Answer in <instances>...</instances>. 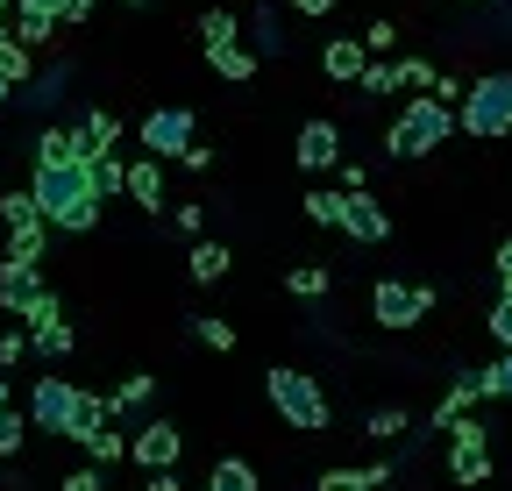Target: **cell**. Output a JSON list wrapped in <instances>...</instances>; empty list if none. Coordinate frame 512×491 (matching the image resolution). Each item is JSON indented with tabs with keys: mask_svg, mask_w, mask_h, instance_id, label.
Segmentation results:
<instances>
[{
	"mask_svg": "<svg viewBox=\"0 0 512 491\" xmlns=\"http://www.w3.org/2000/svg\"><path fill=\"white\" fill-rule=\"evenodd\" d=\"M29 200H36V221L64 228V235H86L100 221V207H107L100 186H93V164H36Z\"/></svg>",
	"mask_w": 512,
	"mask_h": 491,
	"instance_id": "6da1fadb",
	"label": "cell"
},
{
	"mask_svg": "<svg viewBox=\"0 0 512 491\" xmlns=\"http://www.w3.org/2000/svg\"><path fill=\"white\" fill-rule=\"evenodd\" d=\"M22 420H36L43 435L86 442L93 427H107V406H100L93 392H79L72 378H36V399H29V413H22Z\"/></svg>",
	"mask_w": 512,
	"mask_h": 491,
	"instance_id": "7a4b0ae2",
	"label": "cell"
},
{
	"mask_svg": "<svg viewBox=\"0 0 512 491\" xmlns=\"http://www.w3.org/2000/svg\"><path fill=\"white\" fill-rule=\"evenodd\" d=\"M448 136H456V114H448L441 100H427V93H413V100L399 107V121L384 129V150H392V157H427V150H441Z\"/></svg>",
	"mask_w": 512,
	"mask_h": 491,
	"instance_id": "3957f363",
	"label": "cell"
},
{
	"mask_svg": "<svg viewBox=\"0 0 512 491\" xmlns=\"http://www.w3.org/2000/svg\"><path fill=\"white\" fill-rule=\"evenodd\" d=\"M264 392H271V406L299 427V435H320V427L335 420V406H328V392H320L306 371H292V363H278V371H264Z\"/></svg>",
	"mask_w": 512,
	"mask_h": 491,
	"instance_id": "277c9868",
	"label": "cell"
},
{
	"mask_svg": "<svg viewBox=\"0 0 512 491\" xmlns=\"http://www.w3.org/2000/svg\"><path fill=\"white\" fill-rule=\"evenodd\" d=\"M456 129L477 136V143H491V136L512 129V72H484V79L456 100Z\"/></svg>",
	"mask_w": 512,
	"mask_h": 491,
	"instance_id": "5b68a950",
	"label": "cell"
},
{
	"mask_svg": "<svg viewBox=\"0 0 512 491\" xmlns=\"http://www.w3.org/2000/svg\"><path fill=\"white\" fill-rule=\"evenodd\" d=\"M427 314H434V285H406V278H377V285H370V321H377V328L406 335V328L427 321Z\"/></svg>",
	"mask_w": 512,
	"mask_h": 491,
	"instance_id": "8992f818",
	"label": "cell"
},
{
	"mask_svg": "<svg viewBox=\"0 0 512 491\" xmlns=\"http://www.w3.org/2000/svg\"><path fill=\"white\" fill-rule=\"evenodd\" d=\"M185 143H192V107H150V114H143V150H150L157 164H171Z\"/></svg>",
	"mask_w": 512,
	"mask_h": 491,
	"instance_id": "52a82bcc",
	"label": "cell"
},
{
	"mask_svg": "<svg viewBox=\"0 0 512 491\" xmlns=\"http://www.w3.org/2000/svg\"><path fill=\"white\" fill-rule=\"evenodd\" d=\"M128 456H136L143 470H178V456H185V435L171 420H150V427H136L128 435Z\"/></svg>",
	"mask_w": 512,
	"mask_h": 491,
	"instance_id": "ba28073f",
	"label": "cell"
},
{
	"mask_svg": "<svg viewBox=\"0 0 512 491\" xmlns=\"http://www.w3.org/2000/svg\"><path fill=\"white\" fill-rule=\"evenodd\" d=\"M292 157H299V171H335L342 164V129L328 114H313L306 129H299V143H292Z\"/></svg>",
	"mask_w": 512,
	"mask_h": 491,
	"instance_id": "9c48e42d",
	"label": "cell"
},
{
	"mask_svg": "<svg viewBox=\"0 0 512 491\" xmlns=\"http://www.w3.org/2000/svg\"><path fill=\"white\" fill-rule=\"evenodd\" d=\"M342 235L349 242H384L392 235V221H384V207L370 193H342Z\"/></svg>",
	"mask_w": 512,
	"mask_h": 491,
	"instance_id": "30bf717a",
	"label": "cell"
},
{
	"mask_svg": "<svg viewBox=\"0 0 512 491\" xmlns=\"http://www.w3.org/2000/svg\"><path fill=\"white\" fill-rule=\"evenodd\" d=\"M363 65H370L363 36H328V50H320V72H328L335 86H356V79H363Z\"/></svg>",
	"mask_w": 512,
	"mask_h": 491,
	"instance_id": "8fae6325",
	"label": "cell"
},
{
	"mask_svg": "<svg viewBox=\"0 0 512 491\" xmlns=\"http://www.w3.org/2000/svg\"><path fill=\"white\" fill-rule=\"evenodd\" d=\"M121 193L136 200V207H150V214H164V164H157V157L121 164Z\"/></svg>",
	"mask_w": 512,
	"mask_h": 491,
	"instance_id": "7c38bea8",
	"label": "cell"
},
{
	"mask_svg": "<svg viewBox=\"0 0 512 491\" xmlns=\"http://www.w3.org/2000/svg\"><path fill=\"white\" fill-rule=\"evenodd\" d=\"M43 292V278H36V264H8L0 257V306H8V314H22V306Z\"/></svg>",
	"mask_w": 512,
	"mask_h": 491,
	"instance_id": "4fadbf2b",
	"label": "cell"
},
{
	"mask_svg": "<svg viewBox=\"0 0 512 491\" xmlns=\"http://www.w3.org/2000/svg\"><path fill=\"white\" fill-rule=\"evenodd\" d=\"M36 164H93V150H86V136H79V129H43Z\"/></svg>",
	"mask_w": 512,
	"mask_h": 491,
	"instance_id": "5bb4252c",
	"label": "cell"
},
{
	"mask_svg": "<svg viewBox=\"0 0 512 491\" xmlns=\"http://www.w3.org/2000/svg\"><path fill=\"white\" fill-rule=\"evenodd\" d=\"M477 399H484V392H477V371H463L456 385L441 392V406H434V427H448V420H463V413H470Z\"/></svg>",
	"mask_w": 512,
	"mask_h": 491,
	"instance_id": "9a60e30c",
	"label": "cell"
},
{
	"mask_svg": "<svg viewBox=\"0 0 512 491\" xmlns=\"http://www.w3.org/2000/svg\"><path fill=\"white\" fill-rule=\"evenodd\" d=\"M384 477H392L384 463H363V470H320V484H313V491H377Z\"/></svg>",
	"mask_w": 512,
	"mask_h": 491,
	"instance_id": "2e32d148",
	"label": "cell"
},
{
	"mask_svg": "<svg viewBox=\"0 0 512 491\" xmlns=\"http://www.w3.org/2000/svg\"><path fill=\"white\" fill-rule=\"evenodd\" d=\"M185 271L200 278V285H221V278H228V242H192Z\"/></svg>",
	"mask_w": 512,
	"mask_h": 491,
	"instance_id": "e0dca14e",
	"label": "cell"
},
{
	"mask_svg": "<svg viewBox=\"0 0 512 491\" xmlns=\"http://www.w3.org/2000/svg\"><path fill=\"white\" fill-rule=\"evenodd\" d=\"M207 65H214L221 79L242 86V79H256V50H242V43H214V50H207Z\"/></svg>",
	"mask_w": 512,
	"mask_h": 491,
	"instance_id": "ac0fdd59",
	"label": "cell"
},
{
	"mask_svg": "<svg viewBox=\"0 0 512 491\" xmlns=\"http://www.w3.org/2000/svg\"><path fill=\"white\" fill-rule=\"evenodd\" d=\"M43 250H50V228H43V221L8 228V264H43Z\"/></svg>",
	"mask_w": 512,
	"mask_h": 491,
	"instance_id": "d6986e66",
	"label": "cell"
},
{
	"mask_svg": "<svg viewBox=\"0 0 512 491\" xmlns=\"http://www.w3.org/2000/svg\"><path fill=\"white\" fill-rule=\"evenodd\" d=\"M249 36H256V65H264V57H285V36H278V8H271V0H264V8H256Z\"/></svg>",
	"mask_w": 512,
	"mask_h": 491,
	"instance_id": "ffe728a7",
	"label": "cell"
},
{
	"mask_svg": "<svg viewBox=\"0 0 512 491\" xmlns=\"http://www.w3.org/2000/svg\"><path fill=\"white\" fill-rule=\"evenodd\" d=\"M207 491H256V470H249L242 456H221L214 477H207Z\"/></svg>",
	"mask_w": 512,
	"mask_h": 491,
	"instance_id": "44dd1931",
	"label": "cell"
},
{
	"mask_svg": "<svg viewBox=\"0 0 512 491\" xmlns=\"http://www.w3.org/2000/svg\"><path fill=\"white\" fill-rule=\"evenodd\" d=\"M79 136H86L93 157H107V150L121 143V121H114V114H86V121H79Z\"/></svg>",
	"mask_w": 512,
	"mask_h": 491,
	"instance_id": "7402d4cb",
	"label": "cell"
},
{
	"mask_svg": "<svg viewBox=\"0 0 512 491\" xmlns=\"http://www.w3.org/2000/svg\"><path fill=\"white\" fill-rule=\"evenodd\" d=\"M29 349H36V356H50V363H64V356H72V328H64V321L29 328Z\"/></svg>",
	"mask_w": 512,
	"mask_h": 491,
	"instance_id": "603a6c76",
	"label": "cell"
},
{
	"mask_svg": "<svg viewBox=\"0 0 512 491\" xmlns=\"http://www.w3.org/2000/svg\"><path fill=\"white\" fill-rule=\"evenodd\" d=\"M150 392H157V378H121V385H114L100 406H107V420H114V413H128V406H143Z\"/></svg>",
	"mask_w": 512,
	"mask_h": 491,
	"instance_id": "cb8c5ba5",
	"label": "cell"
},
{
	"mask_svg": "<svg viewBox=\"0 0 512 491\" xmlns=\"http://www.w3.org/2000/svg\"><path fill=\"white\" fill-rule=\"evenodd\" d=\"M448 470H456V484H484L491 477V449H448Z\"/></svg>",
	"mask_w": 512,
	"mask_h": 491,
	"instance_id": "d4e9b609",
	"label": "cell"
},
{
	"mask_svg": "<svg viewBox=\"0 0 512 491\" xmlns=\"http://www.w3.org/2000/svg\"><path fill=\"white\" fill-rule=\"evenodd\" d=\"M50 29H57L50 15H36V8H15V36H8V43H22V50H36V43H50Z\"/></svg>",
	"mask_w": 512,
	"mask_h": 491,
	"instance_id": "484cf974",
	"label": "cell"
},
{
	"mask_svg": "<svg viewBox=\"0 0 512 491\" xmlns=\"http://www.w3.org/2000/svg\"><path fill=\"white\" fill-rule=\"evenodd\" d=\"M15 321H22V335H29V328H50V321H64V306H57V292L43 285V292L22 306V314H15Z\"/></svg>",
	"mask_w": 512,
	"mask_h": 491,
	"instance_id": "4316f807",
	"label": "cell"
},
{
	"mask_svg": "<svg viewBox=\"0 0 512 491\" xmlns=\"http://www.w3.org/2000/svg\"><path fill=\"white\" fill-rule=\"evenodd\" d=\"M8 86H29V50L22 43H0V100H8Z\"/></svg>",
	"mask_w": 512,
	"mask_h": 491,
	"instance_id": "83f0119b",
	"label": "cell"
},
{
	"mask_svg": "<svg viewBox=\"0 0 512 491\" xmlns=\"http://www.w3.org/2000/svg\"><path fill=\"white\" fill-rule=\"evenodd\" d=\"M79 449H86L93 463H121V456H128V435H114V427H93V435H86Z\"/></svg>",
	"mask_w": 512,
	"mask_h": 491,
	"instance_id": "f1b7e54d",
	"label": "cell"
},
{
	"mask_svg": "<svg viewBox=\"0 0 512 491\" xmlns=\"http://www.w3.org/2000/svg\"><path fill=\"white\" fill-rule=\"evenodd\" d=\"M299 207H306V221H320V228H342V193H328V186L306 193Z\"/></svg>",
	"mask_w": 512,
	"mask_h": 491,
	"instance_id": "f546056e",
	"label": "cell"
},
{
	"mask_svg": "<svg viewBox=\"0 0 512 491\" xmlns=\"http://www.w3.org/2000/svg\"><path fill=\"white\" fill-rule=\"evenodd\" d=\"M192 335L207 349H235V321H221V314H192Z\"/></svg>",
	"mask_w": 512,
	"mask_h": 491,
	"instance_id": "4dcf8cb0",
	"label": "cell"
},
{
	"mask_svg": "<svg viewBox=\"0 0 512 491\" xmlns=\"http://www.w3.org/2000/svg\"><path fill=\"white\" fill-rule=\"evenodd\" d=\"M235 36H242V29H235L228 8H207V15H200V43H207V50H214V43H235Z\"/></svg>",
	"mask_w": 512,
	"mask_h": 491,
	"instance_id": "1f68e13d",
	"label": "cell"
},
{
	"mask_svg": "<svg viewBox=\"0 0 512 491\" xmlns=\"http://www.w3.org/2000/svg\"><path fill=\"white\" fill-rule=\"evenodd\" d=\"M392 79L413 86V93H427L434 86V65H427V57H392Z\"/></svg>",
	"mask_w": 512,
	"mask_h": 491,
	"instance_id": "d6a6232c",
	"label": "cell"
},
{
	"mask_svg": "<svg viewBox=\"0 0 512 491\" xmlns=\"http://www.w3.org/2000/svg\"><path fill=\"white\" fill-rule=\"evenodd\" d=\"M363 435H370V442H392V435H406V413H399V406H377V413L363 420Z\"/></svg>",
	"mask_w": 512,
	"mask_h": 491,
	"instance_id": "836d02e7",
	"label": "cell"
},
{
	"mask_svg": "<svg viewBox=\"0 0 512 491\" xmlns=\"http://www.w3.org/2000/svg\"><path fill=\"white\" fill-rule=\"evenodd\" d=\"M299 299H328V271H320V264H292V278H285Z\"/></svg>",
	"mask_w": 512,
	"mask_h": 491,
	"instance_id": "e575fe53",
	"label": "cell"
},
{
	"mask_svg": "<svg viewBox=\"0 0 512 491\" xmlns=\"http://www.w3.org/2000/svg\"><path fill=\"white\" fill-rule=\"evenodd\" d=\"M0 221H8V228H29V221H36V200H29V186H22V193H0Z\"/></svg>",
	"mask_w": 512,
	"mask_h": 491,
	"instance_id": "d590c367",
	"label": "cell"
},
{
	"mask_svg": "<svg viewBox=\"0 0 512 491\" xmlns=\"http://www.w3.org/2000/svg\"><path fill=\"white\" fill-rule=\"evenodd\" d=\"M22 435H29V420H22L15 406H0V456H15V449H22Z\"/></svg>",
	"mask_w": 512,
	"mask_h": 491,
	"instance_id": "8d00e7d4",
	"label": "cell"
},
{
	"mask_svg": "<svg viewBox=\"0 0 512 491\" xmlns=\"http://www.w3.org/2000/svg\"><path fill=\"white\" fill-rule=\"evenodd\" d=\"M356 86H363V93H399V79H392V65H384V57H370Z\"/></svg>",
	"mask_w": 512,
	"mask_h": 491,
	"instance_id": "74e56055",
	"label": "cell"
},
{
	"mask_svg": "<svg viewBox=\"0 0 512 491\" xmlns=\"http://www.w3.org/2000/svg\"><path fill=\"white\" fill-rule=\"evenodd\" d=\"M93 186H100V200L121 193V157H93Z\"/></svg>",
	"mask_w": 512,
	"mask_h": 491,
	"instance_id": "f35d334b",
	"label": "cell"
},
{
	"mask_svg": "<svg viewBox=\"0 0 512 491\" xmlns=\"http://www.w3.org/2000/svg\"><path fill=\"white\" fill-rule=\"evenodd\" d=\"M22 356H29V335L8 328V335H0V371H8V363H22Z\"/></svg>",
	"mask_w": 512,
	"mask_h": 491,
	"instance_id": "ab89813d",
	"label": "cell"
},
{
	"mask_svg": "<svg viewBox=\"0 0 512 491\" xmlns=\"http://www.w3.org/2000/svg\"><path fill=\"white\" fill-rule=\"evenodd\" d=\"M392 43H399V29H392V22H370V29H363V50H377V57L392 50Z\"/></svg>",
	"mask_w": 512,
	"mask_h": 491,
	"instance_id": "60d3db41",
	"label": "cell"
},
{
	"mask_svg": "<svg viewBox=\"0 0 512 491\" xmlns=\"http://www.w3.org/2000/svg\"><path fill=\"white\" fill-rule=\"evenodd\" d=\"M335 171H342V186H335V193H370V171H363V164H349V157H342Z\"/></svg>",
	"mask_w": 512,
	"mask_h": 491,
	"instance_id": "b9f144b4",
	"label": "cell"
},
{
	"mask_svg": "<svg viewBox=\"0 0 512 491\" xmlns=\"http://www.w3.org/2000/svg\"><path fill=\"white\" fill-rule=\"evenodd\" d=\"M178 164H185V171H207V164H214V150H200V143H185V150H178Z\"/></svg>",
	"mask_w": 512,
	"mask_h": 491,
	"instance_id": "7bdbcfd3",
	"label": "cell"
},
{
	"mask_svg": "<svg viewBox=\"0 0 512 491\" xmlns=\"http://www.w3.org/2000/svg\"><path fill=\"white\" fill-rule=\"evenodd\" d=\"M64 491H100V463H93V470H72V477H64Z\"/></svg>",
	"mask_w": 512,
	"mask_h": 491,
	"instance_id": "ee69618b",
	"label": "cell"
},
{
	"mask_svg": "<svg viewBox=\"0 0 512 491\" xmlns=\"http://www.w3.org/2000/svg\"><path fill=\"white\" fill-rule=\"evenodd\" d=\"M93 8H100V0H64V15H57V22H86Z\"/></svg>",
	"mask_w": 512,
	"mask_h": 491,
	"instance_id": "f6af8a7d",
	"label": "cell"
},
{
	"mask_svg": "<svg viewBox=\"0 0 512 491\" xmlns=\"http://www.w3.org/2000/svg\"><path fill=\"white\" fill-rule=\"evenodd\" d=\"M328 8H335V0H292V15H313V22L328 15Z\"/></svg>",
	"mask_w": 512,
	"mask_h": 491,
	"instance_id": "bcb514c9",
	"label": "cell"
},
{
	"mask_svg": "<svg viewBox=\"0 0 512 491\" xmlns=\"http://www.w3.org/2000/svg\"><path fill=\"white\" fill-rule=\"evenodd\" d=\"M143 491H178V470H150V484Z\"/></svg>",
	"mask_w": 512,
	"mask_h": 491,
	"instance_id": "7dc6e473",
	"label": "cell"
},
{
	"mask_svg": "<svg viewBox=\"0 0 512 491\" xmlns=\"http://www.w3.org/2000/svg\"><path fill=\"white\" fill-rule=\"evenodd\" d=\"M498 278H512V235L498 242Z\"/></svg>",
	"mask_w": 512,
	"mask_h": 491,
	"instance_id": "c3c4849f",
	"label": "cell"
},
{
	"mask_svg": "<svg viewBox=\"0 0 512 491\" xmlns=\"http://www.w3.org/2000/svg\"><path fill=\"white\" fill-rule=\"evenodd\" d=\"M0 43H8V0H0Z\"/></svg>",
	"mask_w": 512,
	"mask_h": 491,
	"instance_id": "681fc988",
	"label": "cell"
},
{
	"mask_svg": "<svg viewBox=\"0 0 512 491\" xmlns=\"http://www.w3.org/2000/svg\"><path fill=\"white\" fill-rule=\"evenodd\" d=\"M0 406H8V371H0Z\"/></svg>",
	"mask_w": 512,
	"mask_h": 491,
	"instance_id": "f907efd6",
	"label": "cell"
},
{
	"mask_svg": "<svg viewBox=\"0 0 512 491\" xmlns=\"http://www.w3.org/2000/svg\"><path fill=\"white\" fill-rule=\"evenodd\" d=\"M128 8H150V0H128Z\"/></svg>",
	"mask_w": 512,
	"mask_h": 491,
	"instance_id": "816d5d0a",
	"label": "cell"
}]
</instances>
